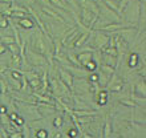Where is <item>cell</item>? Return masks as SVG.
<instances>
[{
  "instance_id": "obj_26",
  "label": "cell",
  "mask_w": 146,
  "mask_h": 138,
  "mask_svg": "<svg viewBox=\"0 0 146 138\" xmlns=\"http://www.w3.org/2000/svg\"><path fill=\"white\" fill-rule=\"evenodd\" d=\"M8 137H11V138H23V131H15V133H9L8 134Z\"/></svg>"
},
{
  "instance_id": "obj_15",
  "label": "cell",
  "mask_w": 146,
  "mask_h": 138,
  "mask_svg": "<svg viewBox=\"0 0 146 138\" xmlns=\"http://www.w3.org/2000/svg\"><path fill=\"white\" fill-rule=\"evenodd\" d=\"M97 68H98V65H97V61H94V58H93V60H90V61H88L84 65V69H86L89 73H90V72H96Z\"/></svg>"
},
{
  "instance_id": "obj_11",
  "label": "cell",
  "mask_w": 146,
  "mask_h": 138,
  "mask_svg": "<svg viewBox=\"0 0 146 138\" xmlns=\"http://www.w3.org/2000/svg\"><path fill=\"white\" fill-rule=\"evenodd\" d=\"M139 57L137 53H131L130 56H129V60H127V65H129V68L130 69H134L137 68V66H139Z\"/></svg>"
},
{
  "instance_id": "obj_10",
  "label": "cell",
  "mask_w": 146,
  "mask_h": 138,
  "mask_svg": "<svg viewBox=\"0 0 146 138\" xmlns=\"http://www.w3.org/2000/svg\"><path fill=\"white\" fill-rule=\"evenodd\" d=\"M17 24H19L21 28H24V29H32V28L35 27V23H33V20L28 19V17L17 19Z\"/></svg>"
},
{
  "instance_id": "obj_22",
  "label": "cell",
  "mask_w": 146,
  "mask_h": 138,
  "mask_svg": "<svg viewBox=\"0 0 146 138\" xmlns=\"http://www.w3.org/2000/svg\"><path fill=\"white\" fill-rule=\"evenodd\" d=\"M33 137H36V138H46L48 137V131H46L45 129L40 127L38 130H36L35 133H33Z\"/></svg>"
},
{
  "instance_id": "obj_4",
  "label": "cell",
  "mask_w": 146,
  "mask_h": 138,
  "mask_svg": "<svg viewBox=\"0 0 146 138\" xmlns=\"http://www.w3.org/2000/svg\"><path fill=\"white\" fill-rule=\"evenodd\" d=\"M96 4H97V7H98V12H100L98 15H102L104 17L110 20V21L111 20H118L119 19V16L117 15L113 9H110L108 5H105V3L102 0H97Z\"/></svg>"
},
{
  "instance_id": "obj_25",
  "label": "cell",
  "mask_w": 146,
  "mask_h": 138,
  "mask_svg": "<svg viewBox=\"0 0 146 138\" xmlns=\"http://www.w3.org/2000/svg\"><path fill=\"white\" fill-rule=\"evenodd\" d=\"M78 130L77 129H70L69 131H68V134H65V137H78Z\"/></svg>"
},
{
  "instance_id": "obj_2",
  "label": "cell",
  "mask_w": 146,
  "mask_h": 138,
  "mask_svg": "<svg viewBox=\"0 0 146 138\" xmlns=\"http://www.w3.org/2000/svg\"><path fill=\"white\" fill-rule=\"evenodd\" d=\"M92 33L94 34V37H93V41H92V42H88V44H89V45H92L96 50L104 49L105 46L108 45L110 36H109V34H105L104 31H97V32H93V31H92Z\"/></svg>"
},
{
  "instance_id": "obj_7",
  "label": "cell",
  "mask_w": 146,
  "mask_h": 138,
  "mask_svg": "<svg viewBox=\"0 0 146 138\" xmlns=\"http://www.w3.org/2000/svg\"><path fill=\"white\" fill-rule=\"evenodd\" d=\"M90 31H92V29H88L86 32H81L80 36L76 38V41H74V44H73V48H80L81 45H84L85 42H86V40L89 38Z\"/></svg>"
},
{
  "instance_id": "obj_20",
  "label": "cell",
  "mask_w": 146,
  "mask_h": 138,
  "mask_svg": "<svg viewBox=\"0 0 146 138\" xmlns=\"http://www.w3.org/2000/svg\"><path fill=\"white\" fill-rule=\"evenodd\" d=\"M8 27H9V17L0 15V29H4Z\"/></svg>"
},
{
  "instance_id": "obj_32",
  "label": "cell",
  "mask_w": 146,
  "mask_h": 138,
  "mask_svg": "<svg viewBox=\"0 0 146 138\" xmlns=\"http://www.w3.org/2000/svg\"><path fill=\"white\" fill-rule=\"evenodd\" d=\"M115 1H117V3H118V0H115Z\"/></svg>"
},
{
  "instance_id": "obj_12",
  "label": "cell",
  "mask_w": 146,
  "mask_h": 138,
  "mask_svg": "<svg viewBox=\"0 0 146 138\" xmlns=\"http://www.w3.org/2000/svg\"><path fill=\"white\" fill-rule=\"evenodd\" d=\"M100 72H102L105 74V76L110 77L113 73L115 72V68H113V66L108 65V64H102V65L100 66Z\"/></svg>"
},
{
  "instance_id": "obj_31",
  "label": "cell",
  "mask_w": 146,
  "mask_h": 138,
  "mask_svg": "<svg viewBox=\"0 0 146 138\" xmlns=\"http://www.w3.org/2000/svg\"><path fill=\"white\" fill-rule=\"evenodd\" d=\"M137 1H145V0H137Z\"/></svg>"
},
{
  "instance_id": "obj_13",
  "label": "cell",
  "mask_w": 146,
  "mask_h": 138,
  "mask_svg": "<svg viewBox=\"0 0 146 138\" xmlns=\"http://www.w3.org/2000/svg\"><path fill=\"white\" fill-rule=\"evenodd\" d=\"M52 125L54 126V129H58V130H61L62 125H64V117H62L61 114L56 115L53 118V122H52Z\"/></svg>"
},
{
  "instance_id": "obj_21",
  "label": "cell",
  "mask_w": 146,
  "mask_h": 138,
  "mask_svg": "<svg viewBox=\"0 0 146 138\" xmlns=\"http://www.w3.org/2000/svg\"><path fill=\"white\" fill-rule=\"evenodd\" d=\"M7 49L11 50L12 54H20V46L15 42H12V44H8L7 45Z\"/></svg>"
},
{
  "instance_id": "obj_3",
  "label": "cell",
  "mask_w": 146,
  "mask_h": 138,
  "mask_svg": "<svg viewBox=\"0 0 146 138\" xmlns=\"http://www.w3.org/2000/svg\"><path fill=\"white\" fill-rule=\"evenodd\" d=\"M97 17H98V15H94L92 11H89V9H86V8H81L80 21L86 29H93Z\"/></svg>"
},
{
  "instance_id": "obj_23",
  "label": "cell",
  "mask_w": 146,
  "mask_h": 138,
  "mask_svg": "<svg viewBox=\"0 0 146 138\" xmlns=\"http://www.w3.org/2000/svg\"><path fill=\"white\" fill-rule=\"evenodd\" d=\"M9 122H11V119H9L7 113H0V123L7 126V125H9Z\"/></svg>"
},
{
  "instance_id": "obj_14",
  "label": "cell",
  "mask_w": 146,
  "mask_h": 138,
  "mask_svg": "<svg viewBox=\"0 0 146 138\" xmlns=\"http://www.w3.org/2000/svg\"><path fill=\"white\" fill-rule=\"evenodd\" d=\"M111 122L109 121V119H106L105 121V125H104V133H102V137L105 138H109L111 135Z\"/></svg>"
},
{
  "instance_id": "obj_19",
  "label": "cell",
  "mask_w": 146,
  "mask_h": 138,
  "mask_svg": "<svg viewBox=\"0 0 146 138\" xmlns=\"http://www.w3.org/2000/svg\"><path fill=\"white\" fill-rule=\"evenodd\" d=\"M11 17H15V19H23V17H28V12H25V11H12Z\"/></svg>"
},
{
  "instance_id": "obj_1",
  "label": "cell",
  "mask_w": 146,
  "mask_h": 138,
  "mask_svg": "<svg viewBox=\"0 0 146 138\" xmlns=\"http://www.w3.org/2000/svg\"><path fill=\"white\" fill-rule=\"evenodd\" d=\"M24 53H27L25 58H27L28 64L33 68H37V66H45L48 65V60L44 54L38 53V52H35V50H32L31 48H28L25 46V49H24Z\"/></svg>"
},
{
  "instance_id": "obj_6",
  "label": "cell",
  "mask_w": 146,
  "mask_h": 138,
  "mask_svg": "<svg viewBox=\"0 0 146 138\" xmlns=\"http://www.w3.org/2000/svg\"><path fill=\"white\" fill-rule=\"evenodd\" d=\"M93 52H80V53L77 54V60L80 62V65L84 68V65L86 64L88 61L93 60Z\"/></svg>"
},
{
  "instance_id": "obj_24",
  "label": "cell",
  "mask_w": 146,
  "mask_h": 138,
  "mask_svg": "<svg viewBox=\"0 0 146 138\" xmlns=\"http://www.w3.org/2000/svg\"><path fill=\"white\" fill-rule=\"evenodd\" d=\"M12 122H15L16 125H19V126H23L24 123H25V119H24L23 117H21V115H17V117H16V118L13 119Z\"/></svg>"
},
{
  "instance_id": "obj_29",
  "label": "cell",
  "mask_w": 146,
  "mask_h": 138,
  "mask_svg": "<svg viewBox=\"0 0 146 138\" xmlns=\"http://www.w3.org/2000/svg\"><path fill=\"white\" fill-rule=\"evenodd\" d=\"M66 1H68V3H69L73 8H78V5H77V3H76V0H66Z\"/></svg>"
},
{
  "instance_id": "obj_18",
  "label": "cell",
  "mask_w": 146,
  "mask_h": 138,
  "mask_svg": "<svg viewBox=\"0 0 146 138\" xmlns=\"http://www.w3.org/2000/svg\"><path fill=\"white\" fill-rule=\"evenodd\" d=\"M121 105H123V106H126V107H133V109L137 106V104L131 100L130 97H125L123 100H121Z\"/></svg>"
},
{
  "instance_id": "obj_5",
  "label": "cell",
  "mask_w": 146,
  "mask_h": 138,
  "mask_svg": "<svg viewBox=\"0 0 146 138\" xmlns=\"http://www.w3.org/2000/svg\"><path fill=\"white\" fill-rule=\"evenodd\" d=\"M57 72H58V78H60V80H61L62 82H64V84H65L66 86L70 89V90H73V85H74V76H73L69 70H66L65 68H62V66H60V65H58Z\"/></svg>"
},
{
  "instance_id": "obj_8",
  "label": "cell",
  "mask_w": 146,
  "mask_h": 138,
  "mask_svg": "<svg viewBox=\"0 0 146 138\" xmlns=\"http://www.w3.org/2000/svg\"><path fill=\"white\" fill-rule=\"evenodd\" d=\"M28 85L32 89V92H38V89L41 88V78H40V76L28 78Z\"/></svg>"
},
{
  "instance_id": "obj_17",
  "label": "cell",
  "mask_w": 146,
  "mask_h": 138,
  "mask_svg": "<svg viewBox=\"0 0 146 138\" xmlns=\"http://www.w3.org/2000/svg\"><path fill=\"white\" fill-rule=\"evenodd\" d=\"M0 42H3V44L8 45V44L15 42V38H13L12 34H3V36H0Z\"/></svg>"
},
{
  "instance_id": "obj_27",
  "label": "cell",
  "mask_w": 146,
  "mask_h": 138,
  "mask_svg": "<svg viewBox=\"0 0 146 138\" xmlns=\"http://www.w3.org/2000/svg\"><path fill=\"white\" fill-rule=\"evenodd\" d=\"M7 52V45L5 44H3V42H0V56L1 54H4Z\"/></svg>"
},
{
  "instance_id": "obj_28",
  "label": "cell",
  "mask_w": 146,
  "mask_h": 138,
  "mask_svg": "<svg viewBox=\"0 0 146 138\" xmlns=\"http://www.w3.org/2000/svg\"><path fill=\"white\" fill-rule=\"evenodd\" d=\"M0 113H8V107L5 105H0Z\"/></svg>"
},
{
  "instance_id": "obj_9",
  "label": "cell",
  "mask_w": 146,
  "mask_h": 138,
  "mask_svg": "<svg viewBox=\"0 0 146 138\" xmlns=\"http://www.w3.org/2000/svg\"><path fill=\"white\" fill-rule=\"evenodd\" d=\"M133 93L137 94V96H141V97H145L146 96V88H145V80H142L141 82L135 85L133 88Z\"/></svg>"
},
{
  "instance_id": "obj_16",
  "label": "cell",
  "mask_w": 146,
  "mask_h": 138,
  "mask_svg": "<svg viewBox=\"0 0 146 138\" xmlns=\"http://www.w3.org/2000/svg\"><path fill=\"white\" fill-rule=\"evenodd\" d=\"M105 3V5H108L110 9H113V11L118 15V3L115 1V0H102Z\"/></svg>"
},
{
  "instance_id": "obj_30",
  "label": "cell",
  "mask_w": 146,
  "mask_h": 138,
  "mask_svg": "<svg viewBox=\"0 0 146 138\" xmlns=\"http://www.w3.org/2000/svg\"><path fill=\"white\" fill-rule=\"evenodd\" d=\"M17 115H19L17 113H11V114H8V117H9V119H11V121H13V119H15Z\"/></svg>"
}]
</instances>
